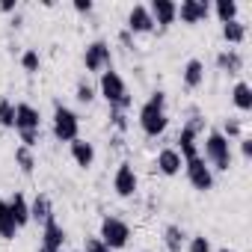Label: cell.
<instances>
[{"instance_id":"obj_1","label":"cell","mask_w":252,"mask_h":252,"mask_svg":"<svg viewBox=\"0 0 252 252\" xmlns=\"http://www.w3.org/2000/svg\"><path fill=\"white\" fill-rule=\"evenodd\" d=\"M140 128L146 137H160L169 128V116H166V92L155 89L149 101L140 107Z\"/></svg>"},{"instance_id":"obj_2","label":"cell","mask_w":252,"mask_h":252,"mask_svg":"<svg viewBox=\"0 0 252 252\" xmlns=\"http://www.w3.org/2000/svg\"><path fill=\"white\" fill-rule=\"evenodd\" d=\"M98 92L104 95V101L110 104V110H122V113H128V107H131V92H128V86H125V80H122V74L119 71H113V68H107V71H101V77H98Z\"/></svg>"},{"instance_id":"obj_3","label":"cell","mask_w":252,"mask_h":252,"mask_svg":"<svg viewBox=\"0 0 252 252\" xmlns=\"http://www.w3.org/2000/svg\"><path fill=\"white\" fill-rule=\"evenodd\" d=\"M205 163L211 169H217V172H228L231 169V143L217 128L208 131V137H205Z\"/></svg>"},{"instance_id":"obj_4","label":"cell","mask_w":252,"mask_h":252,"mask_svg":"<svg viewBox=\"0 0 252 252\" xmlns=\"http://www.w3.org/2000/svg\"><path fill=\"white\" fill-rule=\"evenodd\" d=\"M54 137L60 143H71L80 137V119L71 107H65L63 101L54 104Z\"/></svg>"},{"instance_id":"obj_5","label":"cell","mask_w":252,"mask_h":252,"mask_svg":"<svg viewBox=\"0 0 252 252\" xmlns=\"http://www.w3.org/2000/svg\"><path fill=\"white\" fill-rule=\"evenodd\" d=\"M98 237H101V243L110 246L113 252H116V249H125V246L131 243V225L125 222V220H119V217H104Z\"/></svg>"},{"instance_id":"obj_6","label":"cell","mask_w":252,"mask_h":252,"mask_svg":"<svg viewBox=\"0 0 252 252\" xmlns=\"http://www.w3.org/2000/svg\"><path fill=\"white\" fill-rule=\"evenodd\" d=\"M83 65H86V71H107V68H113V51H110V42H104V39H95V42H89L86 45V51H83Z\"/></svg>"},{"instance_id":"obj_7","label":"cell","mask_w":252,"mask_h":252,"mask_svg":"<svg viewBox=\"0 0 252 252\" xmlns=\"http://www.w3.org/2000/svg\"><path fill=\"white\" fill-rule=\"evenodd\" d=\"M184 172H187V181H190L196 190H202V193L214 190V169L205 163L202 155L193 158V160H184Z\"/></svg>"},{"instance_id":"obj_8","label":"cell","mask_w":252,"mask_h":252,"mask_svg":"<svg viewBox=\"0 0 252 252\" xmlns=\"http://www.w3.org/2000/svg\"><path fill=\"white\" fill-rule=\"evenodd\" d=\"M15 131L18 134H36V131H42V116H39V110L33 104H27V101L15 104Z\"/></svg>"},{"instance_id":"obj_9","label":"cell","mask_w":252,"mask_h":252,"mask_svg":"<svg viewBox=\"0 0 252 252\" xmlns=\"http://www.w3.org/2000/svg\"><path fill=\"white\" fill-rule=\"evenodd\" d=\"M137 172H134V166L125 160V163H119V169H116V175H113V190L122 196V199H128V196H134L137 193Z\"/></svg>"},{"instance_id":"obj_10","label":"cell","mask_w":252,"mask_h":252,"mask_svg":"<svg viewBox=\"0 0 252 252\" xmlns=\"http://www.w3.org/2000/svg\"><path fill=\"white\" fill-rule=\"evenodd\" d=\"M128 30L131 36H137V33H152L155 30V18H152V12H149V6H143V3H137V6H131V12H128Z\"/></svg>"},{"instance_id":"obj_11","label":"cell","mask_w":252,"mask_h":252,"mask_svg":"<svg viewBox=\"0 0 252 252\" xmlns=\"http://www.w3.org/2000/svg\"><path fill=\"white\" fill-rule=\"evenodd\" d=\"M149 12H152L155 24H158L160 30H166V27L175 24V18H178V3H172V0H152Z\"/></svg>"},{"instance_id":"obj_12","label":"cell","mask_w":252,"mask_h":252,"mask_svg":"<svg viewBox=\"0 0 252 252\" xmlns=\"http://www.w3.org/2000/svg\"><path fill=\"white\" fill-rule=\"evenodd\" d=\"M211 15V6H208V0H184V3L178 6V18L184 24H199Z\"/></svg>"},{"instance_id":"obj_13","label":"cell","mask_w":252,"mask_h":252,"mask_svg":"<svg viewBox=\"0 0 252 252\" xmlns=\"http://www.w3.org/2000/svg\"><path fill=\"white\" fill-rule=\"evenodd\" d=\"M155 166H158V172L160 175H178L181 169H184V158L175 152V149H163L160 155H158V160H155Z\"/></svg>"},{"instance_id":"obj_14","label":"cell","mask_w":252,"mask_h":252,"mask_svg":"<svg viewBox=\"0 0 252 252\" xmlns=\"http://www.w3.org/2000/svg\"><path fill=\"white\" fill-rule=\"evenodd\" d=\"M68 152H71V160H74L77 166H83V169H89V166L95 163V146L86 143V140H80V137L68 143Z\"/></svg>"},{"instance_id":"obj_15","label":"cell","mask_w":252,"mask_h":252,"mask_svg":"<svg viewBox=\"0 0 252 252\" xmlns=\"http://www.w3.org/2000/svg\"><path fill=\"white\" fill-rule=\"evenodd\" d=\"M217 68L225 71V74H240L243 71V54L234 51V48H225L217 54Z\"/></svg>"},{"instance_id":"obj_16","label":"cell","mask_w":252,"mask_h":252,"mask_svg":"<svg viewBox=\"0 0 252 252\" xmlns=\"http://www.w3.org/2000/svg\"><path fill=\"white\" fill-rule=\"evenodd\" d=\"M63 243H65V228L57 222V217H51V220L42 225V246L63 249Z\"/></svg>"},{"instance_id":"obj_17","label":"cell","mask_w":252,"mask_h":252,"mask_svg":"<svg viewBox=\"0 0 252 252\" xmlns=\"http://www.w3.org/2000/svg\"><path fill=\"white\" fill-rule=\"evenodd\" d=\"M181 80L187 89H199L205 83V63L202 60H187L184 71H181Z\"/></svg>"},{"instance_id":"obj_18","label":"cell","mask_w":252,"mask_h":252,"mask_svg":"<svg viewBox=\"0 0 252 252\" xmlns=\"http://www.w3.org/2000/svg\"><path fill=\"white\" fill-rule=\"evenodd\" d=\"M6 205H9V214H12L15 225H18V228H24V225L30 222V202H27V196H24V193H15Z\"/></svg>"},{"instance_id":"obj_19","label":"cell","mask_w":252,"mask_h":252,"mask_svg":"<svg viewBox=\"0 0 252 252\" xmlns=\"http://www.w3.org/2000/svg\"><path fill=\"white\" fill-rule=\"evenodd\" d=\"M199 137L193 134V131H187V128H181V134H178V146H175V152L184 158V160H193V158H199V143H196Z\"/></svg>"},{"instance_id":"obj_20","label":"cell","mask_w":252,"mask_h":252,"mask_svg":"<svg viewBox=\"0 0 252 252\" xmlns=\"http://www.w3.org/2000/svg\"><path fill=\"white\" fill-rule=\"evenodd\" d=\"M54 217V205H51V199L45 196V193H39L33 202H30V220H36V222H48Z\"/></svg>"},{"instance_id":"obj_21","label":"cell","mask_w":252,"mask_h":252,"mask_svg":"<svg viewBox=\"0 0 252 252\" xmlns=\"http://www.w3.org/2000/svg\"><path fill=\"white\" fill-rule=\"evenodd\" d=\"M184 240H187V234H184L181 225L169 222V225L163 228V249H166V252H181V249H184Z\"/></svg>"},{"instance_id":"obj_22","label":"cell","mask_w":252,"mask_h":252,"mask_svg":"<svg viewBox=\"0 0 252 252\" xmlns=\"http://www.w3.org/2000/svg\"><path fill=\"white\" fill-rule=\"evenodd\" d=\"M231 101H234V107L240 113H249L252 110V86L246 80H237L234 89H231Z\"/></svg>"},{"instance_id":"obj_23","label":"cell","mask_w":252,"mask_h":252,"mask_svg":"<svg viewBox=\"0 0 252 252\" xmlns=\"http://www.w3.org/2000/svg\"><path fill=\"white\" fill-rule=\"evenodd\" d=\"M15 231H18V225H15V220H12V214H9V205H6L3 196H0V237H3V240H12Z\"/></svg>"},{"instance_id":"obj_24","label":"cell","mask_w":252,"mask_h":252,"mask_svg":"<svg viewBox=\"0 0 252 252\" xmlns=\"http://www.w3.org/2000/svg\"><path fill=\"white\" fill-rule=\"evenodd\" d=\"M222 39H225L228 45H240V42L246 39V24H243L240 18L225 21V24H222Z\"/></svg>"},{"instance_id":"obj_25","label":"cell","mask_w":252,"mask_h":252,"mask_svg":"<svg viewBox=\"0 0 252 252\" xmlns=\"http://www.w3.org/2000/svg\"><path fill=\"white\" fill-rule=\"evenodd\" d=\"M15 163L21 166L24 175H33V169H36V155H33V149L18 146V149H15Z\"/></svg>"},{"instance_id":"obj_26","label":"cell","mask_w":252,"mask_h":252,"mask_svg":"<svg viewBox=\"0 0 252 252\" xmlns=\"http://www.w3.org/2000/svg\"><path fill=\"white\" fill-rule=\"evenodd\" d=\"M214 12H217V18L225 24V21H234L237 18V3L234 0H217L214 3Z\"/></svg>"},{"instance_id":"obj_27","label":"cell","mask_w":252,"mask_h":252,"mask_svg":"<svg viewBox=\"0 0 252 252\" xmlns=\"http://www.w3.org/2000/svg\"><path fill=\"white\" fill-rule=\"evenodd\" d=\"M0 125L3 128H15V104L9 98H0Z\"/></svg>"},{"instance_id":"obj_28","label":"cell","mask_w":252,"mask_h":252,"mask_svg":"<svg viewBox=\"0 0 252 252\" xmlns=\"http://www.w3.org/2000/svg\"><path fill=\"white\" fill-rule=\"evenodd\" d=\"M39 65H42V57H39V51L27 48V51L21 54V68H24L27 74H36V71H39Z\"/></svg>"},{"instance_id":"obj_29","label":"cell","mask_w":252,"mask_h":252,"mask_svg":"<svg viewBox=\"0 0 252 252\" xmlns=\"http://www.w3.org/2000/svg\"><path fill=\"white\" fill-rule=\"evenodd\" d=\"M220 134H222L228 143H231V140H240V137H243V125H240V119H225Z\"/></svg>"},{"instance_id":"obj_30","label":"cell","mask_w":252,"mask_h":252,"mask_svg":"<svg viewBox=\"0 0 252 252\" xmlns=\"http://www.w3.org/2000/svg\"><path fill=\"white\" fill-rule=\"evenodd\" d=\"M184 128H187V131H193V134L199 137V134H205V128H208V119H205V116H202L199 110H193V113H190V119H187V125H184Z\"/></svg>"},{"instance_id":"obj_31","label":"cell","mask_w":252,"mask_h":252,"mask_svg":"<svg viewBox=\"0 0 252 252\" xmlns=\"http://www.w3.org/2000/svg\"><path fill=\"white\" fill-rule=\"evenodd\" d=\"M74 98H77L80 104H92V101H95V86H92V83H86V80H80V83H77V95H74Z\"/></svg>"},{"instance_id":"obj_32","label":"cell","mask_w":252,"mask_h":252,"mask_svg":"<svg viewBox=\"0 0 252 252\" xmlns=\"http://www.w3.org/2000/svg\"><path fill=\"white\" fill-rule=\"evenodd\" d=\"M187 252H214V249H211V240L205 234H196V237H190Z\"/></svg>"},{"instance_id":"obj_33","label":"cell","mask_w":252,"mask_h":252,"mask_svg":"<svg viewBox=\"0 0 252 252\" xmlns=\"http://www.w3.org/2000/svg\"><path fill=\"white\" fill-rule=\"evenodd\" d=\"M110 122H113V128H116L119 134L128 131V116H125L122 110H110Z\"/></svg>"},{"instance_id":"obj_34","label":"cell","mask_w":252,"mask_h":252,"mask_svg":"<svg viewBox=\"0 0 252 252\" xmlns=\"http://www.w3.org/2000/svg\"><path fill=\"white\" fill-rule=\"evenodd\" d=\"M80 252H113V249H110V246H104V243H101V237H89V240H86V246H83Z\"/></svg>"},{"instance_id":"obj_35","label":"cell","mask_w":252,"mask_h":252,"mask_svg":"<svg viewBox=\"0 0 252 252\" xmlns=\"http://www.w3.org/2000/svg\"><path fill=\"white\" fill-rule=\"evenodd\" d=\"M240 155H243L246 160L252 158V140H249V137H240Z\"/></svg>"},{"instance_id":"obj_36","label":"cell","mask_w":252,"mask_h":252,"mask_svg":"<svg viewBox=\"0 0 252 252\" xmlns=\"http://www.w3.org/2000/svg\"><path fill=\"white\" fill-rule=\"evenodd\" d=\"M15 9H18L15 0H0V12H12L15 15Z\"/></svg>"},{"instance_id":"obj_37","label":"cell","mask_w":252,"mask_h":252,"mask_svg":"<svg viewBox=\"0 0 252 252\" xmlns=\"http://www.w3.org/2000/svg\"><path fill=\"white\" fill-rule=\"evenodd\" d=\"M74 9L77 12H92V0H74Z\"/></svg>"},{"instance_id":"obj_38","label":"cell","mask_w":252,"mask_h":252,"mask_svg":"<svg viewBox=\"0 0 252 252\" xmlns=\"http://www.w3.org/2000/svg\"><path fill=\"white\" fill-rule=\"evenodd\" d=\"M119 42H122L125 48H134V36H131L128 30H122V33H119Z\"/></svg>"},{"instance_id":"obj_39","label":"cell","mask_w":252,"mask_h":252,"mask_svg":"<svg viewBox=\"0 0 252 252\" xmlns=\"http://www.w3.org/2000/svg\"><path fill=\"white\" fill-rule=\"evenodd\" d=\"M21 24H24V15H21V12H15V15H12V27H21Z\"/></svg>"},{"instance_id":"obj_40","label":"cell","mask_w":252,"mask_h":252,"mask_svg":"<svg viewBox=\"0 0 252 252\" xmlns=\"http://www.w3.org/2000/svg\"><path fill=\"white\" fill-rule=\"evenodd\" d=\"M39 252H60V249H51V246H39Z\"/></svg>"},{"instance_id":"obj_41","label":"cell","mask_w":252,"mask_h":252,"mask_svg":"<svg viewBox=\"0 0 252 252\" xmlns=\"http://www.w3.org/2000/svg\"><path fill=\"white\" fill-rule=\"evenodd\" d=\"M220 252H237V249H228V246H222V249H220Z\"/></svg>"}]
</instances>
